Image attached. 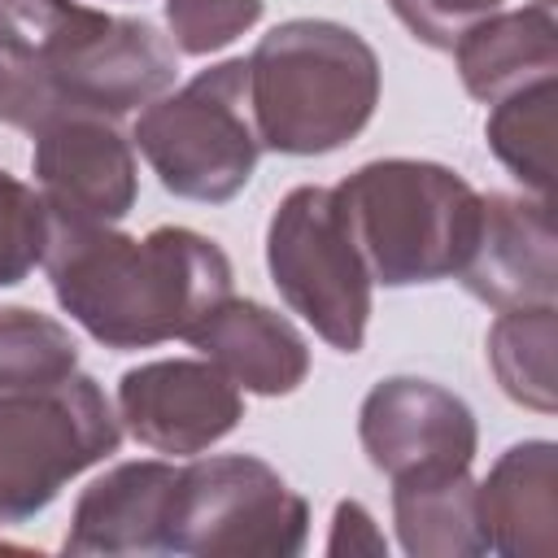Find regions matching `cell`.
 Listing matches in <instances>:
<instances>
[{"label": "cell", "mask_w": 558, "mask_h": 558, "mask_svg": "<svg viewBox=\"0 0 558 558\" xmlns=\"http://www.w3.org/2000/svg\"><path fill=\"white\" fill-rule=\"evenodd\" d=\"M462 87L475 100H501L514 87L554 74L558 65V17L554 0H532L523 9H497L466 26L449 48Z\"/></svg>", "instance_id": "obj_16"}, {"label": "cell", "mask_w": 558, "mask_h": 558, "mask_svg": "<svg viewBox=\"0 0 558 558\" xmlns=\"http://www.w3.org/2000/svg\"><path fill=\"white\" fill-rule=\"evenodd\" d=\"M336 201L371 283L384 288L462 275L484 218V196L462 174L414 157L366 161L336 187Z\"/></svg>", "instance_id": "obj_4"}, {"label": "cell", "mask_w": 558, "mask_h": 558, "mask_svg": "<svg viewBox=\"0 0 558 558\" xmlns=\"http://www.w3.org/2000/svg\"><path fill=\"white\" fill-rule=\"evenodd\" d=\"M392 519L401 549L414 558H462L488 549L475 510V480L466 471L392 484Z\"/></svg>", "instance_id": "obj_17"}, {"label": "cell", "mask_w": 558, "mask_h": 558, "mask_svg": "<svg viewBox=\"0 0 558 558\" xmlns=\"http://www.w3.org/2000/svg\"><path fill=\"white\" fill-rule=\"evenodd\" d=\"M78 371L74 336L26 305H0V388L57 384Z\"/></svg>", "instance_id": "obj_20"}, {"label": "cell", "mask_w": 558, "mask_h": 558, "mask_svg": "<svg viewBox=\"0 0 558 558\" xmlns=\"http://www.w3.org/2000/svg\"><path fill=\"white\" fill-rule=\"evenodd\" d=\"M248 105L270 153L318 157L349 144L379 105L375 48L327 17H292L248 57Z\"/></svg>", "instance_id": "obj_3"}, {"label": "cell", "mask_w": 558, "mask_h": 558, "mask_svg": "<svg viewBox=\"0 0 558 558\" xmlns=\"http://www.w3.org/2000/svg\"><path fill=\"white\" fill-rule=\"evenodd\" d=\"M262 0H166L170 44L187 57H209L262 22Z\"/></svg>", "instance_id": "obj_22"}, {"label": "cell", "mask_w": 558, "mask_h": 558, "mask_svg": "<svg viewBox=\"0 0 558 558\" xmlns=\"http://www.w3.org/2000/svg\"><path fill=\"white\" fill-rule=\"evenodd\" d=\"M118 440L122 423L105 388L83 371L57 384L0 388V527L35 519Z\"/></svg>", "instance_id": "obj_6"}, {"label": "cell", "mask_w": 558, "mask_h": 558, "mask_svg": "<svg viewBox=\"0 0 558 558\" xmlns=\"http://www.w3.org/2000/svg\"><path fill=\"white\" fill-rule=\"evenodd\" d=\"M235 388L257 397H288L310 375L305 336L262 301L227 296L187 336Z\"/></svg>", "instance_id": "obj_13"}, {"label": "cell", "mask_w": 558, "mask_h": 558, "mask_svg": "<svg viewBox=\"0 0 558 558\" xmlns=\"http://www.w3.org/2000/svg\"><path fill=\"white\" fill-rule=\"evenodd\" d=\"M475 510L488 549L510 558L558 554V449L549 440H523L497 458L484 484H475Z\"/></svg>", "instance_id": "obj_15"}, {"label": "cell", "mask_w": 558, "mask_h": 558, "mask_svg": "<svg viewBox=\"0 0 558 558\" xmlns=\"http://www.w3.org/2000/svg\"><path fill=\"white\" fill-rule=\"evenodd\" d=\"M179 466L170 462H122L92 480L74 501L65 554H166V506Z\"/></svg>", "instance_id": "obj_14"}, {"label": "cell", "mask_w": 558, "mask_h": 558, "mask_svg": "<svg viewBox=\"0 0 558 558\" xmlns=\"http://www.w3.org/2000/svg\"><path fill=\"white\" fill-rule=\"evenodd\" d=\"M384 554V536L375 532V519L366 514L362 501H340L336 506V519H331V541H327V554Z\"/></svg>", "instance_id": "obj_25"}, {"label": "cell", "mask_w": 558, "mask_h": 558, "mask_svg": "<svg viewBox=\"0 0 558 558\" xmlns=\"http://www.w3.org/2000/svg\"><path fill=\"white\" fill-rule=\"evenodd\" d=\"M388 4L418 44L449 52L466 26L497 13L506 0H388Z\"/></svg>", "instance_id": "obj_23"}, {"label": "cell", "mask_w": 558, "mask_h": 558, "mask_svg": "<svg viewBox=\"0 0 558 558\" xmlns=\"http://www.w3.org/2000/svg\"><path fill=\"white\" fill-rule=\"evenodd\" d=\"M554 340H558V314L554 305H523L501 310L488 327V366L501 384V392L527 410L549 414L558 405L554 397Z\"/></svg>", "instance_id": "obj_18"}, {"label": "cell", "mask_w": 558, "mask_h": 558, "mask_svg": "<svg viewBox=\"0 0 558 558\" xmlns=\"http://www.w3.org/2000/svg\"><path fill=\"white\" fill-rule=\"evenodd\" d=\"M35 135V183L61 227H113L131 214L135 153L105 113H57Z\"/></svg>", "instance_id": "obj_10"}, {"label": "cell", "mask_w": 558, "mask_h": 558, "mask_svg": "<svg viewBox=\"0 0 558 558\" xmlns=\"http://www.w3.org/2000/svg\"><path fill=\"white\" fill-rule=\"evenodd\" d=\"M0 122L4 126H22L35 131L39 122H48V100L35 87V78L0 48Z\"/></svg>", "instance_id": "obj_24"}, {"label": "cell", "mask_w": 558, "mask_h": 558, "mask_svg": "<svg viewBox=\"0 0 558 558\" xmlns=\"http://www.w3.org/2000/svg\"><path fill=\"white\" fill-rule=\"evenodd\" d=\"M357 436L371 466L392 484L462 475L480 440L471 405L418 375L379 379L357 410Z\"/></svg>", "instance_id": "obj_9"}, {"label": "cell", "mask_w": 558, "mask_h": 558, "mask_svg": "<svg viewBox=\"0 0 558 558\" xmlns=\"http://www.w3.org/2000/svg\"><path fill=\"white\" fill-rule=\"evenodd\" d=\"M270 283L336 353H357L371 323V270L349 235L336 187H292L266 227Z\"/></svg>", "instance_id": "obj_8"}, {"label": "cell", "mask_w": 558, "mask_h": 558, "mask_svg": "<svg viewBox=\"0 0 558 558\" xmlns=\"http://www.w3.org/2000/svg\"><path fill=\"white\" fill-rule=\"evenodd\" d=\"M554 74L514 87L510 96L493 100L488 113V148L497 161L536 196L549 201L554 192Z\"/></svg>", "instance_id": "obj_19"}, {"label": "cell", "mask_w": 558, "mask_h": 558, "mask_svg": "<svg viewBox=\"0 0 558 558\" xmlns=\"http://www.w3.org/2000/svg\"><path fill=\"white\" fill-rule=\"evenodd\" d=\"M57 305L105 349H153L231 296L227 253L192 227H153L144 240L113 227H61L44 253Z\"/></svg>", "instance_id": "obj_1"}, {"label": "cell", "mask_w": 558, "mask_h": 558, "mask_svg": "<svg viewBox=\"0 0 558 558\" xmlns=\"http://www.w3.org/2000/svg\"><path fill=\"white\" fill-rule=\"evenodd\" d=\"M0 48L35 78L48 118H122L174 87V44L153 22L78 0H0Z\"/></svg>", "instance_id": "obj_2"}, {"label": "cell", "mask_w": 558, "mask_h": 558, "mask_svg": "<svg viewBox=\"0 0 558 558\" xmlns=\"http://www.w3.org/2000/svg\"><path fill=\"white\" fill-rule=\"evenodd\" d=\"M135 144L166 192L222 205L257 170L262 140L248 105V61L201 70L179 92H161L135 118Z\"/></svg>", "instance_id": "obj_5"}, {"label": "cell", "mask_w": 558, "mask_h": 558, "mask_svg": "<svg viewBox=\"0 0 558 558\" xmlns=\"http://www.w3.org/2000/svg\"><path fill=\"white\" fill-rule=\"evenodd\" d=\"M244 414L240 388L205 357L144 362L118 384V423L157 453H201Z\"/></svg>", "instance_id": "obj_11"}, {"label": "cell", "mask_w": 558, "mask_h": 558, "mask_svg": "<svg viewBox=\"0 0 558 558\" xmlns=\"http://www.w3.org/2000/svg\"><path fill=\"white\" fill-rule=\"evenodd\" d=\"M471 296L501 310L554 305L558 266H554V214L549 201L536 196H484V218L475 248L458 275Z\"/></svg>", "instance_id": "obj_12"}, {"label": "cell", "mask_w": 558, "mask_h": 558, "mask_svg": "<svg viewBox=\"0 0 558 558\" xmlns=\"http://www.w3.org/2000/svg\"><path fill=\"white\" fill-rule=\"evenodd\" d=\"M52 218L35 187L0 170V288L22 283L48 253Z\"/></svg>", "instance_id": "obj_21"}, {"label": "cell", "mask_w": 558, "mask_h": 558, "mask_svg": "<svg viewBox=\"0 0 558 558\" xmlns=\"http://www.w3.org/2000/svg\"><path fill=\"white\" fill-rule=\"evenodd\" d=\"M310 532V506L253 453H218L179 466L166 506V554L292 558Z\"/></svg>", "instance_id": "obj_7"}]
</instances>
